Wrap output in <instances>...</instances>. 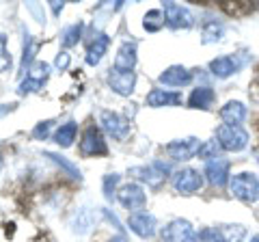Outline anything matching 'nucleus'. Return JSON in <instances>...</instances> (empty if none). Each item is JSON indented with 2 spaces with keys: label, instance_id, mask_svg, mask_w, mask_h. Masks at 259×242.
Masks as SVG:
<instances>
[{
  "label": "nucleus",
  "instance_id": "f257e3e1",
  "mask_svg": "<svg viewBox=\"0 0 259 242\" xmlns=\"http://www.w3.org/2000/svg\"><path fill=\"white\" fill-rule=\"evenodd\" d=\"M171 173V165L162 163V160H153L151 165H143V167H132L130 169V175L134 180H139L143 184H147L149 188H160L164 180Z\"/></svg>",
  "mask_w": 259,
  "mask_h": 242
},
{
  "label": "nucleus",
  "instance_id": "f03ea898",
  "mask_svg": "<svg viewBox=\"0 0 259 242\" xmlns=\"http://www.w3.org/2000/svg\"><path fill=\"white\" fill-rule=\"evenodd\" d=\"M229 188L236 199L244 201V204H253V201L259 199V177L248 171L236 173L229 180Z\"/></svg>",
  "mask_w": 259,
  "mask_h": 242
},
{
  "label": "nucleus",
  "instance_id": "7ed1b4c3",
  "mask_svg": "<svg viewBox=\"0 0 259 242\" xmlns=\"http://www.w3.org/2000/svg\"><path fill=\"white\" fill-rule=\"evenodd\" d=\"M97 119H100V130L106 132L110 139H115V141H125L127 136H130V132H132V128H130V121L123 115L115 112V110L104 108V110H100Z\"/></svg>",
  "mask_w": 259,
  "mask_h": 242
},
{
  "label": "nucleus",
  "instance_id": "20e7f679",
  "mask_svg": "<svg viewBox=\"0 0 259 242\" xmlns=\"http://www.w3.org/2000/svg\"><path fill=\"white\" fill-rule=\"evenodd\" d=\"M80 154L84 158H97V156H106L108 154V143L106 136L97 126H87L82 136H80Z\"/></svg>",
  "mask_w": 259,
  "mask_h": 242
},
{
  "label": "nucleus",
  "instance_id": "39448f33",
  "mask_svg": "<svg viewBox=\"0 0 259 242\" xmlns=\"http://www.w3.org/2000/svg\"><path fill=\"white\" fill-rule=\"evenodd\" d=\"M216 141L225 151H242L248 145V132L242 126H218Z\"/></svg>",
  "mask_w": 259,
  "mask_h": 242
},
{
  "label": "nucleus",
  "instance_id": "423d86ee",
  "mask_svg": "<svg viewBox=\"0 0 259 242\" xmlns=\"http://www.w3.org/2000/svg\"><path fill=\"white\" fill-rule=\"evenodd\" d=\"M121 206H123L130 214L134 212H143L145 206H147V192L143 190V186L139 182H130L123 184L119 190H117V197H115Z\"/></svg>",
  "mask_w": 259,
  "mask_h": 242
},
{
  "label": "nucleus",
  "instance_id": "0eeeda50",
  "mask_svg": "<svg viewBox=\"0 0 259 242\" xmlns=\"http://www.w3.org/2000/svg\"><path fill=\"white\" fill-rule=\"evenodd\" d=\"M171 182H173V188L180 195H194V192H199L203 188V173H199L192 167H184L173 173Z\"/></svg>",
  "mask_w": 259,
  "mask_h": 242
},
{
  "label": "nucleus",
  "instance_id": "6e6552de",
  "mask_svg": "<svg viewBox=\"0 0 259 242\" xmlns=\"http://www.w3.org/2000/svg\"><path fill=\"white\" fill-rule=\"evenodd\" d=\"M50 78V65L46 61H35L30 65V69L26 71V78L20 83L18 93L20 95H28V93H35L39 89H44V85L48 83Z\"/></svg>",
  "mask_w": 259,
  "mask_h": 242
},
{
  "label": "nucleus",
  "instance_id": "1a4fd4ad",
  "mask_svg": "<svg viewBox=\"0 0 259 242\" xmlns=\"http://www.w3.org/2000/svg\"><path fill=\"white\" fill-rule=\"evenodd\" d=\"M164 11V20H166V26L173 28V30H186L194 24V15L188 7L184 5H177V3H164L162 7Z\"/></svg>",
  "mask_w": 259,
  "mask_h": 242
},
{
  "label": "nucleus",
  "instance_id": "9d476101",
  "mask_svg": "<svg viewBox=\"0 0 259 242\" xmlns=\"http://www.w3.org/2000/svg\"><path fill=\"white\" fill-rule=\"evenodd\" d=\"M127 229L143 240H149L158 233V221L151 212H134L127 216Z\"/></svg>",
  "mask_w": 259,
  "mask_h": 242
},
{
  "label": "nucleus",
  "instance_id": "9b49d317",
  "mask_svg": "<svg viewBox=\"0 0 259 242\" xmlns=\"http://www.w3.org/2000/svg\"><path fill=\"white\" fill-rule=\"evenodd\" d=\"M162 242H192L194 238V227L190 221L186 219H175L171 223H166L160 231Z\"/></svg>",
  "mask_w": 259,
  "mask_h": 242
},
{
  "label": "nucleus",
  "instance_id": "f8f14e48",
  "mask_svg": "<svg viewBox=\"0 0 259 242\" xmlns=\"http://www.w3.org/2000/svg\"><path fill=\"white\" fill-rule=\"evenodd\" d=\"M106 83L108 87L115 91L121 98H127V95L134 93V87H136V74L134 71H119V69H108V76H106Z\"/></svg>",
  "mask_w": 259,
  "mask_h": 242
},
{
  "label": "nucleus",
  "instance_id": "ddd939ff",
  "mask_svg": "<svg viewBox=\"0 0 259 242\" xmlns=\"http://www.w3.org/2000/svg\"><path fill=\"white\" fill-rule=\"evenodd\" d=\"M229 169H231L229 160L218 156V158H212V160H207V163H205V171H203V175H205V180L212 184V186L223 188L225 184L231 180V177H229Z\"/></svg>",
  "mask_w": 259,
  "mask_h": 242
},
{
  "label": "nucleus",
  "instance_id": "4468645a",
  "mask_svg": "<svg viewBox=\"0 0 259 242\" xmlns=\"http://www.w3.org/2000/svg\"><path fill=\"white\" fill-rule=\"evenodd\" d=\"M199 147H201L199 139L188 136V139H175V141H171L164 147V151L168 154V158H171V160H190L192 156L199 154Z\"/></svg>",
  "mask_w": 259,
  "mask_h": 242
},
{
  "label": "nucleus",
  "instance_id": "2eb2a0df",
  "mask_svg": "<svg viewBox=\"0 0 259 242\" xmlns=\"http://www.w3.org/2000/svg\"><path fill=\"white\" fill-rule=\"evenodd\" d=\"M136 61H139V54H136V44L134 42H123L119 46V50L115 54V61H112V69L119 71H134Z\"/></svg>",
  "mask_w": 259,
  "mask_h": 242
},
{
  "label": "nucleus",
  "instance_id": "dca6fc26",
  "mask_svg": "<svg viewBox=\"0 0 259 242\" xmlns=\"http://www.w3.org/2000/svg\"><path fill=\"white\" fill-rule=\"evenodd\" d=\"M158 83L164 85V87H175V89L186 87V85L192 83V71L186 69L184 65H171L158 76Z\"/></svg>",
  "mask_w": 259,
  "mask_h": 242
},
{
  "label": "nucleus",
  "instance_id": "f3484780",
  "mask_svg": "<svg viewBox=\"0 0 259 242\" xmlns=\"http://www.w3.org/2000/svg\"><path fill=\"white\" fill-rule=\"evenodd\" d=\"M108 48H110V37H108V35L100 33L97 37H93V42L89 44L87 54H84L87 65H91V67L100 65L102 59H104V56H106V52H108Z\"/></svg>",
  "mask_w": 259,
  "mask_h": 242
},
{
  "label": "nucleus",
  "instance_id": "a211bd4d",
  "mask_svg": "<svg viewBox=\"0 0 259 242\" xmlns=\"http://www.w3.org/2000/svg\"><path fill=\"white\" fill-rule=\"evenodd\" d=\"M147 106L151 108H164V106H177L182 102V93L177 91H168V89H151L147 93Z\"/></svg>",
  "mask_w": 259,
  "mask_h": 242
},
{
  "label": "nucleus",
  "instance_id": "6ab92c4d",
  "mask_svg": "<svg viewBox=\"0 0 259 242\" xmlns=\"http://www.w3.org/2000/svg\"><path fill=\"white\" fill-rule=\"evenodd\" d=\"M238 69H240V61L236 59V56H229V54L216 56L214 61H209V71H212L216 78H221V80L233 76Z\"/></svg>",
  "mask_w": 259,
  "mask_h": 242
},
{
  "label": "nucleus",
  "instance_id": "aec40b11",
  "mask_svg": "<svg viewBox=\"0 0 259 242\" xmlns=\"http://www.w3.org/2000/svg\"><path fill=\"white\" fill-rule=\"evenodd\" d=\"M216 100V93L214 89L209 87H194L190 95H188V106L190 108H199V110H209L212 104Z\"/></svg>",
  "mask_w": 259,
  "mask_h": 242
},
{
  "label": "nucleus",
  "instance_id": "412c9836",
  "mask_svg": "<svg viewBox=\"0 0 259 242\" xmlns=\"http://www.w3.org/2000/svg\"><path fill=\"white\" fill-rule=\"evenodd\" d=\"M246 115H248L246 106H244L242 102H238V100L227 102L225 106L221 108V119L225 121L227 126H240L242 121L246 119Z\"/></svg>",
  "mask_w": 259,
  "mask_h": 242
},
{
  "label": "nucleus",
  "instance_id": "4be33fe9",
  "mask_svg": "<svg viewBox=\"0 0 259 242\" xmlns=\"http://www.w3.org/2000/svg\"><path fill=\"white\" fill-rule=\"evenodd\" d=\"M76 136H78V124H76V121H67V124H61L59 128H56L54 134H52V139H54V143L59 145V147L67 149V147L74 145Z\"/></svg>",
  "mask_w": 259,
  "mask_h": 242
},
{
  "label": "nucleus",
  "instance_id": "5701e85b",
  "mask_svg": "<svg viewBox=\"0 0 259 242\" xmlns=\"http://www.w3.org/2000/svg\"><path fill=\"white\" fill-rule=\"evenodd\" d=\"M37 52V46H35V39H32V35L28 33H24V44H22V61H20V76H24L26 71L30 69V65L35 61H32V56H35Z\"/></svg>",
  "mask_w": 259,
  "mask_h": 242
},
{
  "label": "nucleus",
  "instance_id": "b1692460",
  "mask_svg": "<svg viewBox=\"0 0 259 242\" xmlns=\"http://www.w3.org/2000/svg\"><path fill=\"white\" fill-rule=\"evenodd\" d=\"M82 33H84V24L82 22H74V24H69V26H65L61 30V44H63V48L78 46V42L82 39Z\"/></svg>",
  "mask_w": 259,
  "mask_h": 242
},
{
  "label": "nucleus",
  "instance_id": "393cba45",
  "mask_svg": "<svg viewBox=\"0 0 259 242\" xmlns=\"http://www.w3.org/2000/svg\"><path fill=\"white\" fill-rule=\"evenodd\" d=\"M225 35V26L223 22H216V20H207L203 22V30H201V42L203 44H214V42H221Z\"/></svg>",
  "mask_w": 259,
  "mask_h": 242
},
{
  "label": "nucleus",
  "instance_id": "a878e982",
  "mask_svg": "<svg viewBox=\"0 0 259 242\" xmlns=\"http://www.w3.org/2000/svg\"><path fill=\"white\" fill-rule=\"evenodd\" d=\"M46 156L50 158L59 169H63V171L67 173L69 177H74V180H78V182L82 180V173H80V169H78L74 163H71L69 158H65V156H61V154H54V151H46Z\"/></svg>",
  "mask_w": 259,
  "mask_h": 242
},
{
  "label": "nucleus",
  "instance_id": "bb28decb",
  "mask_svg": "<svg viewBox=\"0 0 259 242\" xmlns=\"http://www.w3.org/2000/svg\"><path fill=\"white\" fill-rule=\"evenodd\" d=\"M164 24H166V20H164V11L162 9H149L143 18V28L147 30V33H158Z\"/></svg>",
  "mask_w": 259,
  "mask_h": 242
},
{
  "label": "nucleus",
  "instance_id": "cd10ccee",
  "mask_svg": "<svg viewBox=\"0 0 259 242\" xmlns=\"http://www.w3.org/2000/svg\"><path fill=\"white\" fill-rule=\"evenodd\" d=\"M218 231H221L223 236V242H244L246 238V229L244 225H218L216 227Z\"/></svg>",
  "mask_w": 259,
  "mask_h": 242
},
{
  "label": "nucleus",
  "instance_id": "c85d7f7f",
  "mask_svg": "<svg viewBox=\"0 0 259 242\" xmlns=\"http://www.w3.org/2000/svg\"><path fill=\"white\" fill-rule=\"evenodd\" d=\"M11 67H13V56L9 52V48H7V35L0 33V74L11 71Z\"/></svg>",
  "mask_w": 259,
  "mask_h": 242
},
{
  "label": "nucleus",
  "instance_id": "c756f323",
  "mask_svg": "<svg viewBox=\"0 0 259 242\" xmlns=\"http://www.w3.org/2000/svg\"><path fill=\"white\" fill-rule=\"evenodd\" d=\"M121 180V175L117 173H108V175H104V182H102V188H104V197H106L108 201H112L117 197V184Z\"/></svg>",
  "mask_w": 259,
  "mask_h": 242
},
{
  "label": "nucleus",
  "instance_id": "7c9ffc66",
  "mask_svg": "<svg viewBox=\"0 0 259 242\" xmlns=\"http://www.w3.org/2000/svg\"><path fill=\"white\" fill-rule=\"evenodd\" d=\"M192 242H223V236L216 227H203V229L194 231Z\"/></svg>",
  "mask_w": 259,
  "mask_h": 242
},
{
  "label": "nucleus",
  "instance_id": "2f4dec72",
  "mask_svg": "<svg viewBox=\"0 0 259 242\" xmlns=\"http://www.w3.org/2000/svg\"><path fill=\"white\" fill-rule=\"evenodd\" d=\"M218 149H221L218 141H205V143H201L197 156L203 160H212V158H218Z\"/></svg>",
  "mask_w": 259,
  "mask_h": 242
},
{
  "label": "nucleus",
  "instance_id": "473e14b6",
  "mask_svg": "<svg viewBox=\"0 0 259 242\" xmlns=\"http://www.w3.org/2000/svg\"><path fill=\"white\" fill-rule=\"evenodd\" d=\"M52 132V121L50 119H46V121H39V124L32 128V139H37V141H46L48 136H50Z\"/></svg>",
  "mask_w": 259,
  "mask_h": 242
},
{
  "label": "nucleus",
  "instance_id": "72a5a7b5",
  "mask_svg": "<svg viewBox=\"0 0 259 242\" xmlns=\"http://www.w3.org/2000/svg\"><path fill=\"white\" fill-rule=\"evenodd\" d=\"M69 65H71V56H69L67 50H63V52L56 54V59H54V69L56 71H65Z\"/></svg>",
  "mask_w": 259,
  "mask_h": 242
},
{
  "label": "nucleus",
  "instance_id": "f704fd0d",
  "mask_svg": "<svg viewBox=\"0 0 259 242\" xmlns=\"http://www.w3.org/2000/svg\"><path fill=\"white\" fill-rule=\"evenodd\" d=\"M26 9L35 15L39 24H46V13H44V7L41 5H26Z\"/></svg>",
  "mask_w": 259,
  "mask_h": 242
},
{
  "label": "nucleus",
  "instance_id": "c9c22d12",
  "mask_svg": "<svg viewBox=\"0 0 259 242\" xmlns=\"http://www.w3.org/2000/svg\"><path fill=\"white\" fill-rule=\"evenodd\" d=\"M225 9L229 11V13H236V11H240L238 7H225ZM248 11H253V7H250V5H244V7H242V13H248Z\"/></svg>",
  "mask_w": 259,
  "mask_h": 242
},
{
  "label": "nucleus",
  "instance_id": "e433bc0d",
  "mask_svg": "<svg viewBox=\"0 0 259 242\" xmlns=\"http://www.w3.org/2000/svg\"><path fill=\"white\" fill-rule=\"evenodd\" d=\"M15 108V104H0V117L7 115V112H11Z\"/></svg>",
  "mask_w": 259,
  "mask_h": 242
},
{
  "label": "nucleus",
  "instance_id": "4c0bfd02",
  "mask_svg": "<svg viewBox=\"0 0 259 242\" xmlns=\"http://www.w3.org/2000/svg\"><path fill=\"white\" fill-rule=\"evenodd\" d=\"M50 7H52V13H54V15H61V11L65 9L63 3H50Z\"/></svg>",
  "mask_w": 259,
  "mask_h": 242
},
{
  "label": "nucleus",
  "instance_id": "58836bf2",
  "mask_svg": "<svg viewBox=\"0 0 259 242\" xmlns=\"http://www.w3.org/2000/svg\"><path fill=\"white\" fill-rule=\"evenodd\" d=\"M108 242H130V240L125 238V233H119V236H112Z\"/></svg>",
  "mask_w": 259,
  "mask_h": 242
},
{
  "label": "nucleus",
  "instance_id": "ea45409f",
  "mask_svg": "<svg viewBox=\"0 0 259 242\" xmlns=\"http://www.w3.org/2000/svg\"><path fill=\"white\" fill-rule=\"evenodd\" d=\"M248 242H259V233H255V236H253V238H250Z\"/></svg>",
  "mask_w": 259,
  "mask_h": 242
},
{
  "label": "nucleus",
  "instance_id": "a19ab883",
  "mask_svg": "<svg viewBox=\"0 0 259 242\" xmlns=\"http://www.w3.org/2000/svg\"><path fill=\"white\" fill-rule=\"evenodd\" d=\"M3 167H5V158H3V154H0V171H3Z\"/></svg>",
  "mask_w": 259,
  "mask_h": 242
}]
</instances>
